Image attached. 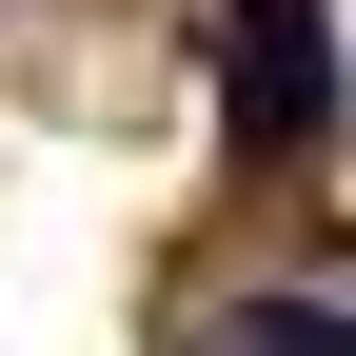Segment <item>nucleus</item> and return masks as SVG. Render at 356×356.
<instances>
[{
	"mask_svg": "<svg viewBox=\"0 0 356 356\" xmlns=\"http://www.w3.org/2000/svg\"><path fill=\"white\" fill-rule=\"evenodd\" d=\"M198 60H218V139L238 159H317L337 139V20L317 0H218Z\"/></svg>",
	"mask_w": 356,
	"mask_h": 356,
	"instance_id": "nucleus-1",
	"label": "nucleus"
},
{
	"mask_svg": "<svg viewBox=\"0 0 356 356\" xmlns=\"http://www.w3.org/2000/svg\"><path fill=\"white\" fill-rule=\"evenodd\" d=\"M218 337H238V356H356V317H337V297H238Z\"/></svg>",
	"mask_w": 356,
	"mask_h": 356,
	"instance_id": "nucleus-2",
	"label": "nucleus"
}]
</instances>
